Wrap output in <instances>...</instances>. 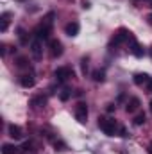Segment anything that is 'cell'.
<instances>
[{
    "label": "cell",
    "instance_id": "obj_1",
    "mask_svg": "<svg viewBox=\"0 0 152 154\" xmlns=\"http://www.w3.org/2000/svg\"><path fill=\"white\" fill-rule=\"evenodd\" d=\"M99 127L104 131V134H108V136H114V133H116V120L114 118H109V116H100L99 118Z\"/></svg>",
    "mask_w": 152,
    "mask_h": 154
},
{
    "label": "cell",
    "instance_id": "obj_2",
    "mask_svg": "<svg viewBox=\"0 0 152 154\" xmlns=\"http://www.w3.org/2000/svg\"><path fill=\"white\" fill-rule=\"evenodd\" d=\"M50 25L52 23H47V22H43V23H39L38 27L34 29V36H36V39H48V36H50Z\"/></svg>",
    "mask_w": 152,
    "mask_h": 154
},
{
    "label": "cell",
    "instance_id": "obj_3",
    "mask_svg": "<svg viewBox=\"0 0 152 154\" xmlns=\"http://www.w3.org/2000/svg\"><path fill=\"white\" fill-rule=\"evenodd\" d=\"M54 75H56V79L57 81H68V79H72L74 77V70L70 68V66H59L56 72H54Z\"/></svg>",
    "mask_w": 152,
    "mask_h": 154
},
{
    "label": "cell",
    "instance_id": "obj_4",
    "mask_svg": "<svg viewBox=\"0 0 152 154\" xmlns=\"http://www.w3.org/2000/svg\"><path fill=\"white\" fill-rule=\"evenodd\" d=\"M75 118L79 124H84L88 120V106L84 102H79L75 106Z\"/></svg>",
    "mask_w": 152,
    "mask_h": 154
},
{
    "label": "cell",
    "instance_id": "obj_5",
    "mask_svg": "<svg viewBox=\"0 0 152 154\" xmlns=\"http://www.w3.org/2000/svg\"><path fill=\"white\" fill-rule=\"evenodd\" d=\"M129 50H131V54L132 56H136V57H143V48H141V45L138 43V39L134 38V36H131L129 38Z\"/></svg>",
    "mask_w": 152,
    "mask_h": 154
},
{
    "label": "cell",
    "instance_id": "obj_6",
    "mask_svg": "<svg viewBox=\"0 0 152 154\" xmlns=\"http://www.w3.org/2000/svg\"><path fill=\"white\" fill-rule=\"evenodd\" d=\"M129 38H131V32L127 31V29H120L116 34H114L113 38V45H120V43H123V41H129Z\"/></svg>",
    "mask_w": 152,
    "mask_h": 154
},
{
    "label": "cell",
    "instance_id": "obj_7",
    "mask_svg": "<svg viewBox=\"0 0 152 154\" xmlns=\"http://www.w3.org/2000/svg\"><path fill=\"white\" fill-rule=\"evenodd\" d=\"M61 54H63V45H61V41L50 39V56L56 59V57H59Z\"/></svg>",
    "mask_w": 152,
    "mask_h": 154
},
{
    "label": "cell",
    "instance_id": "obj_8",
    "mask_svg": "<svg viewBox=\"0 0 152 154\" xmlns=\"http://www.w3.org/2000/svg\"><path fill=\"white\" fill-rule=\"evenodd\" d=\"M140 104H141V102H140V99H138V97H131V99H129V102L125 104V111H127V113H134V111H138V109H140Z\"/></svg>",
    "mask_w": 152,
    "mask_h": 154
},
{
    "label": "cell",
    "instance_id": "obj_9",
    "mask_svg": "<svg viewBox=\"0 0 152 154\" xmlns=\"http://www.w3.org/2000/svg\"><path fill=\"white\" fill-rule=\"evenodd\" d=\"M79 31H81V25H79L77 22H70V23L65 25V34H66V36H77Z\"/></svg>",
    "mask_w": 152,
    "mask_h": 154
},
{
    "label": "cell",
    "instance_id": "obj_10",
    "mask_svg": "<svg viewBox=\"0 0 152 154\" xmlns=\"http://www.w3.org/2000/svg\"><path fill=\"white\" fill-rule=\"evenodd\" d=\"M31 52H32L34 59H41L43 57V50H41V41L39 39H34L31 43Z\"/></svg>",
    "mask_w": 152,
    "mask_h": 154
},
{
    "label": "cell",
    "instance_id": "obj_11",
    "mask_svg": "<svg viewBox=\"0 0 152 154\" xmlns=\"http://www.w3.org/2000/svg\"><path fill=\"white\" fill-rule=\"evenodd\" d=\"M11 13L9 11H5V13H2V16H0V31L2 32H5L7 31V27H9V22H11Z\"/></svg>",
    "mask_w": 152,
    "mask_h": 154
},
{
    "label": "cell",
    "instance_id": "obj_12",
    "mask_svg": "<svg viewBox=\"0 0 152 154\" xmlns=\"http://www.w3.org/2000/svg\"><path fill=\"white\" fill-rule=\"evenodd\" d=\"M9 136H11V138H14V140H20V138L23 136V133H22V127H18V125L11 124V125H9Z\"/></svg>",
    "mask_w": 152,
    "mask_h": 154
},
{
    "label": "cell",
    "instance_id": "obj_13",
    "mask_svg": "<svg viewBox=\"0 0 152 154\" xmlns=\"http://www.w3.org/2000/svg\"><path fill=\"white\" fill-rule=\"evenodd\" d=\"M20 84H22L23 88H32V86L36 84V81H34V77H32V75L25 74V75L20 77Z\"/></svg>",
    "mask_w": 152,
    "mask_h": 154
},
{
    "label": "cell",
    "instance_id": "obj_14",
    "mask_svg": "<svg viewBox=\"0 0 152 154\" xmlns=\"http://www.w3.org/2000/svg\"><path fill=\"white\" fill-rule=\"evenodd\" d=\"M45 104H47V97H43V95H38V97L31 99V106H34V108H41Z\"/></svg>",
    "mask_w": 152,
    "mask_h": 154
},
{
    "label": "cell",
    "instance_id": "obj_15",
    "mask_svg": "<svg viewBox=\"0 0 152 154\" xmlns=\"http://www.w3.org/2000/svg\"><path fill=\"white\" fill-rule=\"evenodd\" d=\"M132 81H134V84H138V86H141V84H145V82H149V81H150V77L147 75V74H136V75L132 77Z\"/></svg>",
    "mask_w": 152,
    "mask_h": 154
},
{
    "label": "cell",
    "instance_id": "obj_16",
    "mask_svg": "<svg viewBox=\"0 0 152 154\" xmlns=\"http://www.w3.org/2000/svg\"><path fill=\"white\" fill-rule=\"evenodd\" d=\"M2 154H18V147H14L11 143H4L2 145Z\"/></svg>",
    "mask_w": 152,
    "mask_h": 154
},
{
    "label": "cell",
    "instance_id": "obj_17",
    "mask_svg": "<svg viewBox=\"0 0 152 154\" xmlns=\"http://www.w3.org/2000/svg\"><path fill=\"white\" fill-rule=\"evenodd\" d=\"M104 79H106L104 70H95V72H93V81H95V82H102Z\"/></svg>",
    "mask_w": 152,
    "mask_h": 154
},
{
    "label": "cell",
    "instance_id": "obj_18",
    "mask_svg": "<svg viewBox=\"0 0 152 154\" xmlns=\"http://www.w3.org/2000/svg\"><path fill=\"white\" fill-rule=\"evenodd\" d=\"M145 120H147V118H145V115H143V113H140V115L134 116L132 124H134V125H143V124H145Z\"/></svg>",
    "mask_w": 152,
    "mask_h": 154
},
{
    "label": "cell",
    "instance_id": "obj_19",
    "mask_svg": "<svg viewBox=\"0 0 152 154\" xmlns=\"http://www.w3.org/2000/svg\"><path fill=\"white\" fill-rule=\"evenodd\" d=\"M70 95H72V91H70L68 88H65V90H63V91L59 93V99H61V100L65 102V100H68V99H70Z\"/></svg>",
    "mask_w": 152,
    "mask_h": 154
},
{
    "label": "cell",
    "instance_id": "obj_20",
    "mask_svg": "<svg viewBox=\"0 0 152 154\" xmlns=\"http://www.w3.org/2000/svg\"><path fill=\"white\" fill-rule=\"evenodd\" d=\"M16 65H18L20 68H25V66H27V59H25V57H18V59H16Z\"/></svg>",
    "mask_w": 152,
    "mask_h": 154
},
{
    "label": "cell",
    "instance_id": "obj_21",
    "mask_svg": "<svg viewBox=\"0 0 152 154\" xmlns=\"http://www.w3.org/2000/svg\"><path fill=\"white\" fill-rule=\"evenodd\" d=\"M81 66H82V74H86V70H88V57H82Z\"/></svg>",
    "mask_w": 152,
    "mask_h": 154
},
{
    "label": "cell",
    "instance_id": "obj_22",
    "mask_svg": "<svg viewBox=\"0 0 152 154\" xmlns=\"http://www.w3.org/2000/svg\"><path fill=\"white\" fill-rule=\"evenodd\" d=\"M54 147H56V151H65V143L63 142H54Z\"/></svg>",
    "mask_w": 152,
    "mask_h": 154
},
{
    "label": "cell",
    "instance_id": "obj_23",
    "mask_svg": "<svg viewBox=\"0 0 152 154\" xmlns=\"http://www.w3.org/2000/svg\"><path fill=\"white\" fill-rule=\"evenodd\" d=\"M114 108H116L114 104H108V106H106V109H108L109 113H113V111H114Z\"/></svg>",
    "mask_w": 152,
    "mask_h": 154
},
{
    "label": "cell",
    "instance_id": "obj_24",
    "mask_svg": "<svg viewBox=\"0 0 152 154\" xmlns=\"http://www.w3.org/2000/svg\"><path fill=\"white\" fill-rule=\"evenodd\" d=\"M120 134H122V136H127V131H125V127H120Z\"/></svg>",
    "mask_w": 152,
    "mask_h": 154
},
{
    "label": "cell",
    "instance_id": "obj_25",
    "mask_svg": "<svg viewBox=\"0 0 152 154\" xmlns=\"http://www.w3.org/2000/svg\"><path fill=\"white\" fill-rule=\"evenodd\" d=\"M147 88H149V91H150V93H152V79H150V81H149V82H147Z\"/></svg>",
    "mask_w": 152,
    "mask_h": 154
},
{
    "label": "cell",
    "instance_id": "obj_26",
    "mask_svg": "<svg viewBox=\"0 0 152 154\" xmlns=\"http://www.w3.org/2000/svg\"><path fill=\"white\" fill-rule=\"evenodd\" d=\"M147 22H149V23H150V25H152V13H150V14H149V16H147Z\"/></svg>",
    "mask_w": 152,
    "mask_h": 154
},
{
    "label": "cell",
    "instance_id": "obj_27",
    "mask_svg": "<svg viewBox=\"0 0 152 154\" xmlns=\"http://www.w3.org/2000/svg\"><path fill=\"white\" fill-rule=\"evenodd\" d=\"M149 152L152 154V142H150V145H149Z\"/></svg>",
    "mask_w": 152,
    "mask_h": 154
},
{
    "label": "cell",
    "instance_id": "obj_28",
    "mask_svg": "<svg viewBox=\"0 0 152 154\" xmlns=\"http://www.w3.org/2000/svg\"><path fill=\"white\" fill-rule=\"evenodd\" d=\"M149 108H150V111H152V100H150V106H149Z\"/></svg>",
    "mask_w": 152,
    "mask_h": 154
},
{
    "label": "cell",
    "instance_id": "obj_29",
    "mask_svg": "<svg viewBox=\"0 0 152 154\" xmlns=\"http://www.w3.org/2000/svg\"><path fill=\"white\" fill-rule=\"evenodd\" d=\"M150 5H152V0H150Z\"/></svg>",
    "mask_w": 152,
    "mask_h": 154
}]
</instances>
